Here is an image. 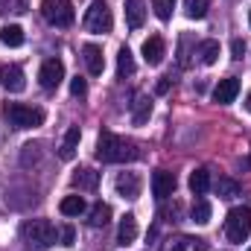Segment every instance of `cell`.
Listing matches in <instances>:
<instances>
[{
    "mask_svg": "<svg viewBox=\"0 0 251 251\" xmlns=\"http://www.w3.org/2000/svg\"><path fill=\"white\" fill-rule=\"evenodd\" d=\"M167 91H170V79H161L158 82V94H167Z\"/></svg>",
    "mask_w": 251,
    "mask_h": 251,
    "instance_id": "cell-34",
    "label": "cell"
},
{
    "mask_svg": "<svg viewBox=\"0 0 251 251\" xmlns=\"http://www.w3.org/2000/svg\"><path fill=\"white\" fill-rule=\"evenodd\" d=\"M137 158H140V146L134 140H126L114 131H100L97 161H102V164H126V161H137Z\"/></svg>",
    "mask_w": 251,
    "mask_h": 251,
    "instance_id": "cell-1",
    "label": "cell"
},
{
    "mask_svg": "<svg viewBox=\"0 0 251 251\" xmlns=\"http://www.w3.org/2000/svg\"><path fill=\"white\" fill-rule=\"evenodd\" d=\"M216 193H219V199H234V196H240V184H237L234 178L222 176V178L216 181Z\"/></svg>",
    "mask_w": 251,
    "mask_h": 251,
    "instance_id": "cell-27",
    "label": "cell"
},
{
    "mask_svg": "<svg viewBox=\"0 0 251 251\" xmlns=\"http://www.w3.org/2000/svg\"><path fill=\"white\" fill-rule=\"evenodd\" d=\"M35 161H38V146H35V143H26V146H24V158H21V164L29 167V164H35Z\"/></svg>",
    "mask_w": 251,
    "mask_h": 251,
    "instance_id": "cell-30",
    "label": "cell"
},
{
    "mask_svg": "<svg viewBox=\"0 0 251 251\" xmlns=\"http://www.w3.org/2000/svg\"><path fill=\"white\" fill-rule=\"evenodd\" d=\"M249 251H251V249H249Z\"/></svg>",
    "mask_w": 251,
    "mask_h": 251,
    "instance_id": "cell-37",
    "label": "cell"
},
{
    "mask_svg": "<svg viewBox=\"0 0 251 251\" xmlns=\"http://www.w3.org/2000/svg\"><path fill=\"white\" fill-rule=\"evenodd\" d=\"M225 237L231 243H246L251 237V207H234L225 216Z\"/></svg>",
    "mask_w": 251,
    "mask_h": 251,
    "instance_id": "cell-3",
    "label": "cell"
},
{
    "mask_svg": "<svg viewBox=\"0 0 251 251\" xmlns=\"http://www.w3.org/2000/svg\"><path fill=\"white\" fill-rule=\"evenodd\" d=\"M152 193H155V199H170L173 193H176V176L173 173H167V170H158L155 176H152Z\"/></svg>",
    "mask_w": 251,
    "mask_h": 251,
    "instance_id": "cell-11",
    "label": "cell"
},
{
    "mask_svg": "<svg viewBox=\"0 0 251 251\" xmlns=\"http://www.w3.org/2000/svg\"><path fill=\"white\" fill-rule=\"evenodd\" d=\"M146 21V3L143 0H126V24L128 29H140Z\"/></svg>",
    "mask_w": 251,
    "mask_h": 251,
    "instance_id": "cell-14",
    "label": "cell"
},
{
    "mask_svg": "<svg viewBox=\"0 0 251 251\" xmlns=\"http://www.w3.org/2000/svg\"><path fill=\"white\" fill-rule=\"evenodd\" d=\"M114 187H117V196H123V199H137L143 184H140L137 173H120L117 181H114Z\"/></svg>",
    "mask_w": 251,
    "mask_h": 251,
    "instance_id": "cell-12",
    "label": "cell"
},
{
    "mask_svg": "<svg viewBox=\"0 0 251 251\" xmlns=\"http://www.w3.org/2000/svg\"><path fill=\"white\" fill-rule=\"evenodd\" d=\"M231 53H234V59H243V53H246V41L234 38V41H231Z\"/></svg>",
    "mask_w": 251,
    "mask_h": 251,
    "instance_id": "cell-32",
    "label": "cell"
},
{
    "mask_svg": "<svg viewBox=\"0 0 251 251\" xmlns=\"http://www.w3.org/2000/svg\"><path fill=\"white\" fill-rule=\"evenodd\" d=\"M41 12H44V18H47L53 26H70L73 18H76L70 0H44V3H41Z\"/></svg>",
    "mask_w": 251,
    "mask_h": 251,
    "instance_id": "cell-6",
    "label": "cell"
},
{
    "mask_svg": "<svg viewBox=\"0 0 251 251\" xmlns=\"http://www.w3.org/2000/svg\"><path fill=\"white\" fill-rule=\"evenodd\" d=\"M190 190H193L196 196H204V193L210 190V173H207V170H193V173H190Z\"/></svg>",
    "mask_w": 251,
    "mask_h": 251,
    "instance_id": "cell-21",
    "label": "cell"
},
{
    "mask_svg": "<svg viewBox=\"0 0 251 251\" xmlns=\"http://www.w3.org/2000/svg\"><path fill=\"white\" fill-rule=\"evenodd\" d=\"M21 234H24L26 243L38 246V249H50V246L56 243V228H53L47 219H29V222H24Z\"/></svg>",
    "mask_w": 251,
    "mask_h": 251,
    "instance_id": "cell-5",
    "label": "cell"
},
{
    "mask_svg": "<svg viewBox=\"0 0 251 251\" xmlns=\"http://www.w3.org/2000/svg\"><path fill=\"white\" fill-rule=\"evenodd\" d=\"M111 26H114V18H111L108 3L105 0H94L88 6V12H85V29L97 32V35H105V32H111Z\"/></svg>",
    "mask_w": 251,
    "mask_h": 251,
    "instance_id": "cell-4",
    "label": "cell"
},
{
    "mask_svg": "<svg viewBox=\"0 0 251 251\" xmlns=\"http://www.w3.org/2000/svg\"><path fill=\"white\" fill-rule=\"evenodd\" d=\"M193 222H199V225H207L210 222V201L196 199V204H193Z\"/></svg>",
    "mask_w": 251,
    "mask_h": 251,
    "instance_id": "cell-28",
    "label": "cell"
},
{
    "mask_svg": "<svg viewBox=\"0 0 251 251\" xmlns=\"http://www.w3.org/2000/svg\"><path fill=\"white\" fill-rule=\"evenodd\" d=\"M134 240H137V219L131 213H126L120 219V228H117V243L120 246H131Z\"/></svg>",
    "mask_w": 251,
    "mask_h": 251,
    "instance_id": "cell-16",
    "label": "cell"
},
{
    "mask_svg": "<svg viewBox=\"0 0 251 251\" xmlns=\"http://www.w3.org/2000/svg\"><path fill=\"white\" fill-rule=\"evenodd\" d=\"M0 85L9 91V94H21L26 88V76L18 64H3L0 67Z\"/></svg>",
    "mask_w": 251,
    "mask_h": 251,
    "instance_id": "cell-8",
    "label": "cell"
},
{
    "mask_svg": "<svg viewBox=\"0 0 251 251\" xmlns=\"http://www.w3.org/2000/svg\"><path fill=\"white\" fill-rule=\"evenodd\" d=\"M38 79H41V88L56 91V88L62 85V79H64V64L59 62V59L44 62V64H41V70H38Z\"/></svg>",
    "mask_w": 251,
    "mask_h": 251,
    "instance_id": "cell-7",
    "label": "cell"
},
{
    "mask_svg": "<svg viewBox=\"0 0 251 251\" xmlns=\"http://www.w3.org/2000/svg\"><path fill=\"white\" fill-rule=\"evenodd\" d=\"M82 59H85V67H88V73H91V76H100V73L105 70L102 50H100L97 44H85V47H82Z\"/></svg>",
    "mask_w": 251,
    "mask_h": 251,
    "instance_id": "cell-13",
    "label": "cell"
},
{
    "mask_svg": "<svg viewBox=\"0 0 251 251\" xmlns=\"http://www.w3.org/2000/svg\"><path fill=\"white\" fill-rule=\"evenodd\" d=\"M246 108L251 111V91H249V97H246Z\"/></svg>",
    "mask_w": 251,
    "mask_h": 251,
    "instance_id": "cell-35",
    "label": "cell"
},
{
    "mask_svg": "<svg viewBox=\"0 0 251 251\" xmlns=\"http://www.w3.org/2000/svg\"><path fill=\"white\" fill-rule=\"evenodd\" d=\"M0 41H3L6 47H21V44H24V29H21L18 24H6V26L0 29Z\"/></svg>",
    "mask_w": 251,
    "mask_h": 251,
    "instance_id": "cell-20",
    "label": "cell"
},
{
    "mask_svg": "<svg viewBox=\"0 0 251 251\" xmlns=\"http://www.w3.org/2000/svg\"><path fill=\"white\" fill-rule=\"evenodd\" d=\"M94 228H102V225H108L111 222V207L105 204V201H97L94 207H91V219H88Z\"/></svg>",
    "mask_w": 251,
    "mask_h": 251,
    "instance_id": "cell-22",
    "label": "cell"
},
{
    "mask_svg": "<svg viewBox=\"0 0 251 251\" xmlns=\"http://www.w3.org/2000/svg\"><path fill=\"white\" fill-rule=\"evenodd\" d=\"M164 56H167V44H164V38H161V35H149V38L143 41V59H146V64L158 67V64L164 62Z\"/></svg>",
    "mask_w": 251,
    "mask_h": 251,
    "instance_id": "cell-9",
    "label": "cell"
},
{
    "mask_svg": "<svg viewBox=\"0 0 251 251\" xmlns=\"http://www.w3.org/2000/svg\"><path fill=\"white\" fill-rule=\"evenodd\" d=\"M199 56H201V64H216L219 59V41H201V47H199Z\"/></svg>",
    "mask_w": 251,
    "mask_h": 251,
    "instance_id": "cell-26",
    "label": "cell"
},
{
    "mask_svg": "<svg viewBox=\"0 0 251 251\" xmlns=\"http://www.w3.org/2000/svg\"><path fill=\"white\" fill-rule=\"evenodd\" d=\"M70 94H73V97H85V94H88V82H85L82 76H76V79L70 82Z\"/></svg>",
    "mask_w": 251,
    "mask_h": 251,
    "instance_id": "cell-31",
    "label": "cell"
},
{
    "mask_svg": "<svg viewBox=\"0 0 251 251\" xmlns=\"http://www.w3.org/2000/svg\"><path fill=\"white\" fill-rule=\"evenodd\" d=\"M3 117L15 128H35V126L44 123V111L41 108H29V105H21V102H6L3 105Z\"/></svg>",
    "mask_w": 251,
    "mask_h": 251,
    "instance_id": "cell-2",
    "label": "cell"
},
{
    "mask_svg": "<svg viewBox=\"0 0 251 251\" xmlns=\"http://www.w3.org/2000/svg\"><path fill=\"white\" fill-rule=\"evenodd\" d=\"M73 240H76V231L70 225H64L62 228V246H73Z\"/></svg>",
    "mask_w": 251,
    "mask_h": 251,
    "instance_id": "cell-33",
    "label": "cell"
},
{
    "mask_svg": "<svg viewBox=\"0 0 251 251\" xmlns=\"http://www.w3.org/2000/svg\"><path fill=\"white\" fill-rule=\"evenodd\" d=\"M131 73H134V56H131L128 47H120V53H117V76L126 79V76H131Z\"/></svg>",
    "mask_w": 251,
    "mask_h": 251,
    "instance_id": "cell-23",
    "label": "cell"
},
{
    "mask_svg": "<svg viewBox=\"0 0 251 251\" xmlns=\"http://www.w3.org/2000/svg\"><path fill=\"white\" fill-rule=\"evenodd\" d=\"M152 114V100L146 94H134V102H131V123L143 126Z\"/></svg>",
    "mask_w": 251,
    "mask_h": 251,
    "instance_id": "cell-15",
    "label": "cell"
},
{
    "mask_svg": "<svg viewBox=\"0 0 251 251\" xmlns=\"http://www.w3.org/2000/svg\"><path fill=\"white\" fill-rule=\"evenodd\" d=\"M249 24H251V9H249Z\"/></svg>",
    "mask_w": 251,
    "mask_h": 251,
    "instance_id": "cell-36",
    "label": "cell"
},
{
    "mask_svg": "<svg viewBox=\"0 0 251 251\" xmlns=\"http://www.w3.org/2000/svg\"><path fill=\"white\" fill-rule=\"evenodd\" d=\"M79 137H82V131H79V126H70L67 128V134H64V143H62V161H73L76 158V149H79Z\"/></svg>",
    "mask_w": 251,
    "mask_h": 251,
    "instance_id": "cell-18",
    "label": "cell"
},
{
    "mask_svg": "<svg viewBox=\"0 0 251 251\" xmlns=\"http://www.w3.org/2000/svg\"><path fill=\"white\" fill-rule=\"evenodd\" d=\"M152 9L161 21H170L173 18V9H176V0H152Z\"/></svg>",
    "mask_w": 251,
    "mask_h": 251,
    "instance_id": "cell-29",
    "label": "cell"
},
{
    "mask_svg": "<svg viewBox=\"0 0 251 251\" xmlns=\"http://www.w3.org/2000/svg\"><path fill=\"white\" fill-rule=\"evenodd\" d=\"M207 9H210V0H184V12L193 21H201L207 15Z\"/></svg>",
    "mask_w": 251,
    "mask_h": 251,
    "instance_id": "cell-25",
    "label": "cell"
},
{
    "mask_svg": "<svg viewBox=\"0 0 251 251\" xmlns=\"http://www.w3.org/2000/svg\"><path fill=\"white\" fill-rule=\"evenodd\" d=\"M97 184H100V173H94L91 167H82V170H76V173H73V187L97 190Z\"/></svg>",
    "mask_w": 251,
    "mask_h": 251,
    "instance_id": "cell-19",
    "label": "cell"
},
{
    "mask_svg": "<svg viewBox=\"0 0 251 251\" xmlns=\"http://www.w3.org/2000/svg\"><path fill=\"white\" fill-rule=\"evenodd\" d=\"M164 251H207V243L199 240V237H176L167 243Z\"/></svg>",
    "mask_w": 251,
    "mask_h": 251,
    "instance_id": "cell-17",
    "label": "cell"
},
{
    "mask_svg": "<svg viewBox=\"0 0 251 251\" xmlns=\"http://www.w3.org/2000/svg\"><path fill=\"white\" fill-rule=\"evenodd\" d=\"M59 207H62L64 216H79V213H85V199L82 196H64Z\"/></svg>",
    "mask_w": 251,
    "mask_h": 251,
    "instance_id": "cell-24",
    "label": "cell"
},
{
    "mask_svg": "<svg viewBox=\"0 0 251 251\" xmlns=\"http://www.w3.org/2000/svg\"><path fill=\"white\" fill-rule=\"evenodd\" d=\"M237 94H240V79H237V76L219 79V85L213 88V100H216L219 105H228V102H234V100H237Z\"/></svg>",
    "mask_w": 251,
    "mask_h": 251,
    "instance_id": "cell-10",
    "label": "cell"
}]
</instances>
